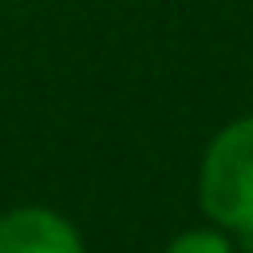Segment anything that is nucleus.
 Returning <instances> with one entry per match:
<instances>
[{"label":"nucleus","mask_w":253,"mask_h":253,"mask_svg":"<svg viewBox=\"0 0 253 253\" xmlns=\"http://www.w3.org/2000/svg\"><path fill=\"white\" fill-rule=\"evenodd\" d=\"M198 202L221 229L253 237V115L221 126L206 146Z\"/></svg>","instance_id":"f257e3e1"},{"label":"nucleus","mask_w":253,"mask_h":253,"mask_svg":"<svg viewBox=\"0 0 253 253\" xmlns=\"http://www.w3.org/2000/svg\"><path fill=\"white\" fill-rule=\"evenodd\" d=\"M0 253H87V245L59 210L16 206L0 213Z\"/></svg>","instance_id":"f03ea898"},{"label":"nucleus","mask_w":253,"mask_h":253,"mask_svg":"<svg viewBox=\"0 0 253 253\" xmlns=\"http://www.w3.org/2000/svg\"><path fill=\"white\" fill-rule=\"evenodd\" d=\"M162 253H233V245H229V237L217 225V229H186Z\"/></svg>","instance_id":"7ed1b4c3"}]
</instances>
